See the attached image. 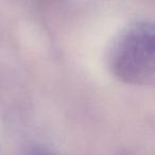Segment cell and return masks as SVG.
<instances>
[{"label":"cell","mask_w":155,"mask_h":155,"mask_svg":"<svg viewBox=\"0 0 155 155\" xmlns=\"http://www.w3.org/2000/svg\"><path fill=\"white\" fill-rule=\"evenodd\" d=\"M30 155H52L50 152H47V151H44V150H37V151H34L32 154Z\"/></svg>","instance_id":"2"},{"label":"cell","mask_w":155,"mask_h":155,"mask_svg":"<svg viewBox=\"0 0 155 155\" xmlns=\"http://www.w3.org/2000/svg\"><path fill=\"white\" fill-rule=\"evenodd\" d=\"M115 78L131 85H149L155 79V28L152 21L130 25L115 39L108 53Z\"/></svg>","instance_id":"1"}]
</instances>
